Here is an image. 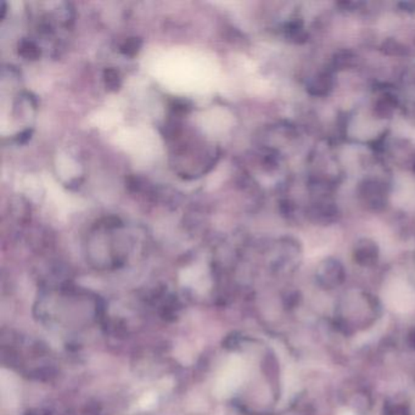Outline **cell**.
Segmentation results:
<instances>
[{
    "label": "cell",
    "instance_id": "cell-1",
    "mask_svg": "<svg viewBox=\"0 0 415 415\" xmlns=\"http://www.w3.org/2000/svg\"><path fill=\"white\" fill-rule=\"evenodd\" d=\"M384 301L392 311L411 313L415 311V289L406 282L397 280L386 287Z\"/></svg>",
    "mask_w": 415,
    "mask_h": 415
},
{
    "label": "cell",
    "instance_id": "cell-2",
    "mask_svg": "<svg viewBox=\"0 0 415 415\" xmlns=\"http://www.w3.org/2000/svg\"><path fill=\"white\" fill-rule=\"evenodd\" d=\"M19 54L24 56V58L34 60V58H39L41 51H39V48L36 46V43L29 41V39H24L19 44Z\"/></svg>",
    "mask_w": 415,
    "mask_h": 415
},
{
    "label": "cell",
    "instance_id": "cell-3",
    "mask_svg": "<svg viewBox=\"0 0 415 415\" xmlns=\"http://www.w3.org/2000/svg\"><path fill=\"white\" fill-rule=\"evenodd\" d=\"M141 48V41L139 38H128L122 46H121V53L134 56Z\"/></svg>",
    "mask_w": 415,
    "mask_h": 415
},
{
    "label": "cell",
    "instance_id": "cell-4",
    "mask_svg": "<svg viewBox=\"0 0 415 415\" xmlns=\"http://www.w3.org/2000/svg\"><path fill=\"white\" fill-rule=\"evenodd\" d=\"M104 81L106 87H108V89H111V91H116V89L120 88V75H118V72H117L115 68H113V67H111V68H108V70H105Z\"/></svg>",
    "mask_w": 415,
    "mask_h": 415
},
{
    "label": "cell",
    "instance_id": "cell-5",
    "mask_svg": "<svg viewBox=\"0 0 415 415\" xmlns=\"http://www.w3.org/2000/svg\"><path fill=\"white\" fill-rule=\"evenodd\" d=\"M337 415H356L353 413L352 411H349V409H342V411H339V414Z\"/></svg>",
    "mask_w": 415,
    "mask_h": 415
}]
</instances>
